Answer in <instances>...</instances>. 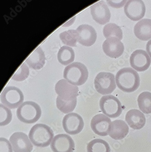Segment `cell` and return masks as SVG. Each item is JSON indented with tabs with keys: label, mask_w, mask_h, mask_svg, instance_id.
Segmentation results:
<instances>
[{
	"label": "cell",
	"mask_w": 151,
	"mask_h": 152,
	"mask_svg": "<svg viewBox=\"0 0 151 152\" xmlns=\"http://www.w3.org/2000/svg\"><path fill=\"white\" fill-rule=\"evenodd\" d=\"M10 141L4 137L0 138V152H13Z\"/></svg>",
	"instance_id": "obj_30"
},
{
	"label": "cell",
	"mask_w": 151,
	"mask_h": 152,
	"mask_svg": "<svg viewBox=\"0 0 151 152\" xmlns=\"http://www.w3.org/2000/svg\"><path fill=\"white\" fill-rule=\"evenodd\" d=\"M146 50L147 53L149 54V56L151 58V39L150 40L147 44Z\"/></svg>",
	"instance_id": "obj_32"
},
{
	"label": "cell",
	"mask_w": 151,
	"mask_h": 152,
	"mask_svg": "<svg viewBox=\"0 0 151 152\" xmlns=\"http://www.w3.org/2000/svg\"><path fill=\"white\" fill-rule=\"evenodd\" d=\"M88 75L85 65L80 62H74L65 67L63 78L72 85L80 86L86 82Z\"/></svg>",
	"instance_id": "obj_3"
},
{
	"label": "cell",
	"mask_w": 151,
	"mask_h": 152,
	"mask_svg": "<svg viewBox=\"0 0 151 152\" xmlns=\"http://www.w3.org/2000/svg\"><path fill=\"white\" fill-rule=\"evenodd\" d=\"M102 48L105 54L109 57L117 58L123 53L124 46L120 40L117 37L107 39L103 42Z\"/></svg>",
	"instance_id": "obj_17"
},
{
	"label": "cell",
	"mask_w": 151,
	"mask_h": 152,
	"mask_svg": "<svg viewBox=\"0 0 151 152\" xmlns=\"http://www.w3.org/2000/svg\"><path fill=\"white\" fill-rule=\"evenodd\" d=\"M124 12L131 20L138 21L142 18L145 14V5L141 0H130L127 1L125 6Z\"/></svg>",
	"instance_id": "obj_11"
},
{
	"label": "cell",
	"mask_w": 151,
	"mask_h": 152,
	"mask_svg": "<svg viewBox=\"0 0 151 152\" xmlns=\"http://www.w3.org/2000/svg\"><path fill=\"white\" fill-rule=\"evenodd\" d=\"M29 74V70L25 63L22 64L20 67L12 77V80L17 81H22L28 78Z\"/></svg>",
	"instance_id": "obj_29"
},
{
	"label": "cell",
	"mask_w": 151,
	"mask_h": 152,
	"mask_svg": "<svg viewBox=\"0 0 151 152\" xmlns=\"http://www.w3.org/2000/svg\"><path fill=\"white\" fill-rule=\"evenodd\" d=\"M107 3L110 6L114 8H120L123 7L126 1H107Z\"/></svg>",
	"instance_id": "obj_31"
},
{
	"label": "cell",
	"mask_w": 151,
	"mask_h": 152,
	"mask_svg": "<svg viewBox=\"0 0 151 152\" xmlns=\"http://www.w3.org/2000/svg\"><path fill=\"white\" fill-rule=\"evenodd\" d=\"M29 67L35 70L41 69L45 63V56L40 47H38L25 60Z\"/></svg>",
	"instance_id": "obj_20"
},
{
	"label": "cell",
	"mask_w": 151,
	"mask_h": 152,
	"mask_svg": "<svg viewBox=\"0 0 151 152\" xmlns=\"http://www.w3.org/2000/svg\"><path fill=\"white\" fill-rule=\"evenodd\" d=\"M111 124V120L107 115L103 114H99L92 118L90 126L96 134L105 137L109 134Z\"/></svg>",
	"instance_id": "obj_16"
},
{
	"label": "cell",
	"mask_w": 151,
	"mask_h": 152,
	"mask_svg": "<svg viewBox=\"0 0 151 152\" xmlns=\"http://www.w3.org/2000/svg\"><path fill=\"white\" fill-rule=\"evenodd\" d=\"M42 115V110L37 103L27 101L21 104L17 110L18 119L26 124H33L37 122Z\"/></svg>",
	"instance_id": "obj_4"
},
{
	"label": "cell",
	"mask_w": 151,
	"mask_h": 152,
	"mask_svg": "<svg viewBox=\"0 0 151 152\" xmlns=\"http://www.w3.org/2000/svg\"><path fill=\"white\" fill-rule=\"evenodd\" d=\"M130 63L132 68L139 72L147 70L151 63L148 53L142 50H138L132 53L130 58Z\"/></svg>",
	"instance_id": "obj_13"
},
{
	"label": "cell",
	"mask_w": 151,
	"mask_h": 152,
	"mask_svg": "<svg viewBox=\"0 0 151 152\" xmlns=\"http://www.w3.org/2000/svg\"><path fill=\"white\" fill-rule=\"evenodd\" d=\"M77 98L71 101H64L58 96L56 106L58 110L64 114L69 113L74 111L77 105Z\"/></svg>",
	"instance_id": "obj_26"
},
{
	"label": "cell",
	"mask_w": 151,
	"mask_h": 152,
	"mask_svg": "<svg viewBox=\"0 0 151 152\" xmlns=\"http://www.w3.org/2000/svg\"><path fill=\"white\" fill-rule=\"evenodd\" d=\"M125 120L131 129L134 130L141 129L146 124L145 116L137 109L129 111L126 114Z\"/></svg>",
	"instance_id": "obj_18"
},
{
	"label": "cell",
	"mask_w": 151,
	"mask_h": 152,
	"mask_svg": "<svg viewBox=\"0 0 151 152\" xmlns=\"http://www.w3.org/2000/svg\"><path fill=\"white\" fill-rule=\"evenodd\" d=\"M24 97L22 91L15 86H7L1 94V102L5 107L14 109L23 104Z\"/></svg>",
	"instance_id": "obj_5"
},
{
	"label": "cell",
	"mask_w": 151,
	"mask_h": 152,
	"mask_svg": "<svg viewBox=\"0 0 151 152\" xmlns=\"http://www.w3.org/2000/svg\"><path fill=\"white\" fill-rule=\"evenodd\" d=\"M74 148L73 139L65 134L56 135L51 144V148L53 152H73Z\"/></svg>",
	"instance_id": "obj_12"
},
{
	"label": "cell",
	"mask_w": 151,
	"mask_h": 152,
	"mask_svg": "<svg viewBox=\"0 0 151 152\" xmlns=\"http://www.w3.org/2000/svg\"><path fill=\"white\" fill-rule=\"evenodd\" d=\"M104 37L107 39L115 37L122 40L123 38V33L122 29L117 24L113 23L107 24L103 30Z\"/></svg>",
	"instance_id": "obj_25"
},
{
	"label": "cell",
	"mask_w": 151,
	"mask_h": 152,
	"mask_svg": "<svg viewBox=\"0 0 151 152\" xmlns=\"http://www.w3.org/2000/svg\"><path fill=\"white\" fill-rule=\"evenodd\" d=\"M118 87L124 92L131 93L138 89L140 83L139 75L131 68L120 69L116 75Z\"/></svg>",
	"instance_id": "obj_1"
},
{
	"label": "cell",
	"mask_w": 151,
	"mask_h": 152,
	"mask_svg": "<svg viewBox=\"0 0 151 152\" xmlns=\"http://www.w3.org/2000/svg\"><path fill=\"white\" fill-rule=\"evenodd\" d=\"M57 57L58 62L61 64L63 65H68L74 61L75 53L71 47L64 46L59 49Z\"/></svg>",
	"instance_id": "obj_22"
},
{
	"label": "cell",
	"mask_w": 151,
	"mask_h": 152,
	"mask_svg": "<svg viewBox=\"0 0 151 152\" xmlns=\"http://www.w3.org/2000/svg\"><path fill=\"white\" fill-rule=\"evenodd\" d=\"M129 130L128 126L124 121L117 120L112 122L109 135L113 139L119 140L126 136Z\"/></svg>",
	"instance_id": "obj_19"
},
{
	"label": "cell",
	"mask_w": 151,
	"mask_h": 152,
	"mask_svg": "<svg viewBox=\"0 0 151 152\" xmlns=\"http://www.w3.org/2000/svg\"><path fill=\"white\" fill-rule=\"evenodd\" d=\"M63 127L66 133L71 135L80 133L84 126L82 117L76 113H70L64 116L62 121Z\"/></svg>",
	"instance_id": "obj_8"
},
{
	"label": "cell",
	"mask_w": 151,
	"mask_h": 152,
	"mask_svg": "<svg viewBox=\"0 0 151 152\" xmlns=\"http://www.w3.org/2000/svg\"><path fill=\"white\" fill-rule=\"evenodd\" d=\"M100 107L103 113L110 118H117L123 112L121 103L113 95L102 97L100 101Z\"/></svg>",
	"instance_id": "obj_6"
},
{
	"label": "cell",
	"mask_w": 151,
	"mask_h": 152,
	"mask_svg": "<svg viewBox=\"0 0 151 152\" xmlns=\"http://www.w3.org/2000/svg\"><path fill=\"white\" fill-rule=\"evenodd\" d=\"M87 152H111L108 143L102 139H93L87 146Z\"/></svg>",
	"instance_id": "obj_23"
},
{
	"label": "cell",
	"mask_w": 151,
	"mask_h": 152,
	"mask_svg": "<svg viewBox=\"0 0 151 152\" xmlns=\"http://www.w3.org/2000/svg\"><path fill=\"white\" fill-rule=\"evenodd\" d=\"M29 137L22 132H16L10 137L9 141L13 152H31L33 145Z\"/></svg>",
	"instance_id": "obj_10"
},
{
	"label": "cell",
	"mask_w": 151,
	"mask_h": 152,
	"mask_svg": "<svg viewBox=\"0 0 151 152\" xmlns=\"http://www.w3.org/2000/svg\"><path fill=\"white\" fill-rule=\"evenodd\" d=\"M59 38L64 45L71 47H76L78 41V34L76 30H69L61 33Z\"/></svg>",
	"instance_id": "obj_27"
},
{
	"label": "cell",
	"mask_w": 151,
	"mask_h": 152,
	"mask_svg": "<svg viewBox=\"0 0 151 152\" xmlns=\"http://www.w3.org/2000/svg\"><path fill=\"white\" fill-rule=\"evenodd\" d=\"M78 34V42L80 44L86 47L94 45L97 39V33L91 26L82 24L76 29Z\"/></svg>",
	"instance_id": "obj_15"
},
{
	"label": "cell",
	"mask_w": 151,
	"mask_h": 152,
	"mask_svg": "<svg viewBox=\"0 0 151 152\" xmlns=\"http://www.w3.org/2000/svg\"><path fill=\"white\" fill-rule=\"evenodd\" d=\"M55 90L60 98L64 101H71L77 98L79 90L65 79L59 80L56 84Z\"/></svg>",
	"instance_id": "obj_9"
},
{
	"label": "cell",
	"mask_w": 151,
	"mask_h": 152,
	"mask_svg": "<svg viewBox=\"0 0 151 152\" xmlns=\"http://www.w3.org/2000/svg\"><path fill=\"white\" fill-rule=\"evenodd\" d=\"M90 12L93 19L101 25L106 24L111 19V12L107 4L102 1L92 5Z\"/></svg>",
	"instance_id": "obj_14"
},
{
	"label": "cell",
	"mask_w": 151,
	"mask_h": 152,
	"mask_svg": "<svg viewBox=\"0 0 151 152\" xmlns=\"http://www.w3.org/2000/svg\"><path fill=\"white\" fill-rule=\"evenodd\" d=\"M12 115L10 109L2 104L0 105V125L5 126L12 121Z\"/></svg>",
	"instance_id": "obj_28"
},
{
	"label": "cell",
	"mask_w": 151,
	"mask_h": 152,
	"mask_svg": "<svg viewBox=\"0 0 151 152\" xmlns=\"http://www.w3.org/2000/svg\"><path fill=\"white\" fill-rule=\"evenodd\" d=\"M138 107L146 114L151 113V93L145 91L141 93L137 98Z\"/></svg>",
	"instance_id": "obj_24"
},
{
	"label": "cell",
	"mask_w": 151,
	"mask_h": 152,
	"mask_svg": "<svg viewBox=\"0 0 151 152\" xmlns=\"http://www.w3.org/2000/svg\"><path fill=\"white\" fill-rule=\"evenodd\" d=\"M134 33L141 40L147 41L151 39V19L145 18L139 21L134 28Z\"/></svg>",
	"instance_id": "obj_21"
},
{
	"label": "cell",
	"mask_w": 151,
	"mask_h": 152,
	"mask_svg": "<svg viewBox=\"0 0 151 152\" xmlns=\"http://www.w3.org/2000/svg\"><path fill=\"white\" fill-rule=\"evenodd\" d=\"M116 78L109 72H100L96 76L94 84L96 90L103 95L111 94L116 88Z\"/></svg>",
	"instance_id": "obj_7"
},
{
	"label": "cell",
	"mask_w": 151,
	"mask_h": 152,
	"mask_svg": "<svg viewBox=\"0 0 151 152\" xmlns=\"http://www.w3.org/2000/svg\"><path fill=\"white\" fill-rule=\"evenodd\" d=\"M54 133L50 126L44 124H37L32 127L28 137L32 143L38 147L44 148L51 144Z\"/></svg>",
	"instance_id": "obj_2"
}]
</instances>
